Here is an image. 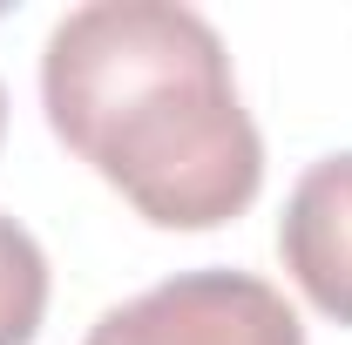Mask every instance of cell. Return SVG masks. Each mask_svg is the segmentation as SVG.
<instances>
[{
    "instance_id": "1",
    "label": "cell",
    "mask_w": 352,
    "mask_h": 345,
    "mask_svg": "<svg viewBox=\"0 0 352 345\" xmlns=\"http://www.w3.org/2000/svg\"><path fill=\"white\" fill-rule=\"evenodd\" d=\"M41 109L142 223L217 230L264 190L223 34L183 0H88L41 47Z\"/></svg>"
},
{
    "instance_id": "2",
    "label": "cell",
    "mask_w": 352,
    "mask_h": 345,
    "mask_svg": "<svg viewBox=\"0 0 352 345\" xmlns=\"http://www.w3.org/2000/svg\"><path fill=\"white\" fill-rule=\"evenodd\" d=\"M82 345H305V325L271 278L204 264L109 304Z\"/></svg>"
},
{
    "instance_id": "3",
    "label": "cell",
    "mask_w": 352,
    "mask_h": 345,
    "mask_svg": "<svg viewBox=\"0 0 352 345\" xmlns=\"http://www.w3.org/2000/svg\"><path fill=\"white\" fill-rule=\"evenodd\" d=\"M278 258L292 285L325 311L332 325H352V149L318 156L278 216Z\"/></svg>"
},
{
    "instance_id": "4",
    "label": "cell",
    "mask_w": 352,
    "mask_h": 345,
    "mask_svg": "<svg viewBox=\"0 0 352 345\" xmlns=\"http://www.w3.org/2000/svg\"><path fill=\"white\" fill-rule=\"evenodd\" d=\"M47 318V251L21 216L0 210V345H34Z\"/></svg>"
},
{
    "instance_id": "5",
    "label": "cell",
    "mask_w": 352,
    "mask_h": 345,
    "mask_svg": "<svg viewBox=\"0 0 352 345\" xmlns=\"http://www.w3.org/2000/svg\"><path fill=\"white\" fill-rule=\"evenodd\" d=\"M0 142H7V88H0Z\"/></svg>"
}]
</instances>
